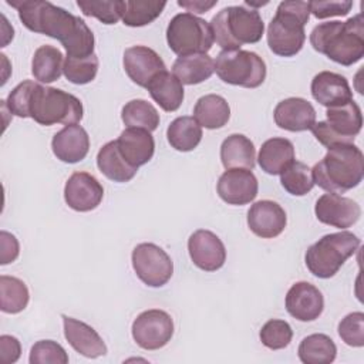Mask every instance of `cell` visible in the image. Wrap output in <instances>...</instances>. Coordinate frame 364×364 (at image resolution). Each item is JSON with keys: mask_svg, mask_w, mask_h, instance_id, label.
I'll return each instance as SVG.
<instances>
[{"mask_svg": "<svg viewBox=\"0 0 364 364\" xmlns=\"http://www.w3.org/2000/svg\"><path fill=\"white\" fill-rule=\"evenodd\" d=\"M18 11V18L30 31L58 40L67 57L94 54V34L85 21L70 11L44 0H7Z\"/></svg>", "mask_w": 364, "mask_h": 364, "instance_id": "6da1fadb", "label": "cell"}, {"mask_svg": "<svg viewBox=\"0 0 364 364\" xmlns=\"http://www.w3.org/2000/svg\"><path fill=\"white\" fill-rule=\"evenodd\" d=\"M313 48L337 64L353 65L364 57V20L355 14L347 21H327L310 34Z\"/></svg>", "mask_w": 364, "mask_h": 364, "instance_id": "7a4b0ae2", "label": "cell"}, {"mask_svg": "<svg viewBox=\"0 0 364 364\" xmlns=\"http://www.w3.org/2000/svg\"><path fill=\"white\" fill-rule=\"evenodd\" d=\"M314 185L328 193H344L360 185L364 176V155L354 144L337 145L311 169Z\"/></svg>", "mask_w": 364, "mask_h": 364, "instance_id": "3957f363", "label": "cell"}, {"mask_svg": "<svg viewBox=\"0 0 364 364\" xmlns=\"http://www.w3.org/2000/svg\"><path fill=\"white\" fill-rule=\"evenodd\" d=\"M309 17V1H282L267 27L269 48L280 57L296 55L304 46Z\"/></svg>", "mask_w": 364, "mask_h": 364, "instance_id": "277c9868", "label": "cell"}, {"mask_svg": "<svg viewBox=\"0 0 364 364\" xmlns=\"http://www.w3.org/2000/svg\"><path fill=\"white\" fill-rule=\"evenodd\" d=\"M213 40L223 50H237L242 44H253L262 40L264 24L257 10L243 6L222 9L210 20Z\"/></svg>", "mask_w": 364, "mask_h": 364, "instance_id": "5b68a950", "label": "cell"}, {"mask_svg": "<svg viewBox=\"0 0 364 364\" xmlns=\"http://www.w3.org/2000/svg\"><path fill=\"white\" fill-rule=\"evenodd\" d=\"M81 101L63 90L36 82L30 97L28 115L40 125H73L82 119Z\"/></svg>", "mask_w": 364, "mask_h": 364, "instance_id": "8992f818", "label": "cell"}, {"mask_svg": "<svg viewBox=\"0 0 364 364\" xmlns=\"http://www.w3.org/2000/svg\"><path fill=\"white\" fill-rule=\"evenodd\" d=\"M358 246L360 239L348 230L324 235L307 249L304 262L313 276L330 279L357 252Z\"/></svg>", "mask_w": 364, "mask_h": 364, "instance_id": "52a82bcc", "label": "cell"}, {"mask_svg": "<svg viewBox=\"0 0 364 364\" xmlns=\"http://www.w3.org/2000/svg\"><path fill=\"white\" fill-rule=\"evenodd\" d=\"M326 121L314 122L311 132L327 149L353 144L363 127V115L358 104L351 100L344 105L331 107L326 111Z\"/></svg>", "mask_w": 364, "mask_h": 364, "instance_id": "ba28073f", "label": "cell"}, {"mask_svg": "<svg viewBox=\"0 0 364 364\" xmlns=\"http://www.w3.org/2000/svg\"><path fill=\"white\" fill-rule=\"evenodd\" d=\"M166 41L169 48L181 57L206 54L215 40L208 21L192 13H179L168 24Z\"/></svg>", "mask_w": 364, "mask_h": 364, "instance_id": "9c48e42d", "label": "cell"}, {"mask_svg": "<svg viewBox=\"0 0 364 364\" xmlns=\"http://www.w3.org/2000/svg\"><path fill=\"white\" fill-rule=\"evenodd\" d=\"M218 77L232 85L257 88L266 78V64L262 57L247 50H222L215 61Z\"/></svg>", "mask_w": 364, "mask_h": 364, "instance_id": "30bf717a", "label": "cell"}, {"mask_svg": "<svg viewBox=\"0 0 364 364\" xmlns=\"http://www.w3.org/2000/svg\"><path fill=\"white\" fill-rule=\"evenodd\" d=\"M131 260L139 280L149 287H161L172 277L173 263L169 255L155 243L136 245Z\"/></svg>", "mask_w": 364, "mask_h": 364, "instance_id": "8fae6325", "label": "cell"}, {"mask_svg": "<svg viewBox=\"0 0 364 364\" xmlns=\"http://www.w3.org/2000/svg\"><path fill=\"white\" fill-rule=\"evenodd\" d=\"M132 337L144 350H159L173 336L172 317L159 309L145 310L132 323Z\"/></svg>", "mask_w": 364, "mask_h": 364, "instance_id": "7c38bea8", "label": "cell"}, {"mask_svg": "<svg viewBox=\"0 0 364 364\" xmlns=\"http://www.w3.org/2000/svg\"><path fill=\"white\" fill-rule=\"evenodd\" d=\"M316 218L328 226L337 229H347L353 226L361 216L360 205L338 193L321 195L314 206Z\"/></svg>", "mask_w": 364, "mask_h": 364, "instance_id": "4fadbf2b", "label": "cell"}, {"mask_svg": "<svg viewBox=\"0 0 364 364\" xmlns=\"http://www.w3.org/2000/svg\"><path fill=\"white\" fill-rule=\"evenodd\" d=\"M219 198L229 205H246L255 200L259 183L250 169H226L216 185Z\"/></svg>", "mask_w": 364, "mask_h": 364, "instance_id": "5bb4252c", "label": "cell"}, {"mask_svg": "<svg viewBox=\"0 0 364 364\" xmlns=\"http://www.w3.org/2000/svg\"><path fill=\"white\" fill-rule=\"evenodd\" d=\"M188 250L193 264L205 272L219 270L226 260L223 242L206 229H198L189 236Z\"/></svg>", "mask_w": 364, "mask_h": 364, "instance_id": "9a60e30c", "label": "cell"}, {"mask_svg": "<svg viewBox=\"0 0 364 364\" xmlns=\"http://www.w3.org/2000/svg\"><path fill=\"white\" fill-rule=\"evenodd\" d=\"M124 70L128 77L139 87L148 84L161 73L166 71L159 54L146 46H132L124 53Z\"/></svg>", "mask_w": 364, "mask_h": 364, "instance_id": "2e32d148", "label": "cell"}, {"mask_svg": "<svg viewBox=\"0 0 364 364\" xmlns=\"http://www.w3.org/2000/svg\"><path fill=\"white\" fill-rule=\"evenodd\" d=\"M104 198V188L95 176L88 172H74L65 182V203L77 212L95 209Z\"/></svg>", "mask_w": 364, "mask_h": 364, "instance_id": "e0dca14e", "label": "cell"}, {"mask_svg": "<svg viewBox=\"0 0 364 364\" xmlns=\"http://www.w3.org/2000/svg\"><path fill=\"white\" fill-rule=\"evenodd\" d=\"M284 303L287 313L299 321H313L324 309L321 291L309 282L294 283L289 289Z\"/></svg>", "mask_w": 364, "mask_h": 364, "instance_id": "ac0fdd59", "label": "cell"}, {"mask_svg": "<svg viewBox=\"0 0 364 364\" xmlns=\"http://www.w3.org/2000/svg\"><path fill=\"white\" fill-rule=\"evenodd\" d=\"M287 223L284 209L273 200L255 202L247 212L249 229L262 239L279 236Z\"/></svg>", "mask_w": 364, "mask_h": 364, "instance_id": "d6986e66", "label": "cell"}, {"mask_svg": "<svg viewBox=\"0 0 364 364\" xmlns=\"http://www.w3.org/2000/svg\"><path fill=\"white\" fill-rule=\"evenodd\" d=\"M273 117L279 128L300 132L311 129L316 122V109L307 100L290 97L276 105Z\"/></svg>", "mask_w": 364, "mask_h": 364, "instance_id": "ffe728a7", "label": "cell"}, {"mask_svg": "<svg viewBox=\"0 0 364 364\" xmlns=\"http://www.w3.org/2000/svg\"><path fill=\"white\" fill-rule=\"evenodd\" d=\"M313 98L327 107L344 105L353 100V92L344 75L333 71H321L311 80Z\"/></svg>", "mask_w": 364, "mask_h": 364, "instance_id": "44dd1931", "label": "cell"}, {"mask_svg": "<svg viewBox=\"0 0 364 364\" xmlns=\"http://www.w3.org/2000/svg\"><path fill=\"white\" fill-rule=\"evenodd\" d=\"M64 336L68 344L81 355L97 358L107 354V346L101 336L87 323L63 314Z\"/></svg>", "mask_w": 364, "mask_h": 364, "instance_id": "7402d4cb", "label": "cell"}, {"mask_svg": "<svg viewBox=\"0 0 364 364\" xmlns=\"http://www.w3.org/2000/svg\"><path fill=\"white\" fill-rule=\"evenodd\" d=\"M51 149L61 162L75 164L87 156L90 151V136L87 131L77 124L65 125L53 136Z\"/></svg>", "mask_w": 364, "mask_h": 364, "instance_id": "603a6c76", "label": "cell"}, {"mask_svg": "<svg viewBox=\"0 0 364 364\" xmlns=\"http://www.w3.org/2000/svg\"><path fill=\"white\" fill-rule=\"evenodd\" d=\"M118 149L125 161L139 168L151 161L155 152V141L149 131L141 128H127L117 139Z\"/></svg>", "mask_w": 364, "mask_h": 364, "instance_id": "cb8c5ba5", "label": "cell"}, {"mask_svg": "<svg viewBox=\"0 0 364 364\" xmlns=\"http://www.w3.org/2000/svg\"><path fill=\"white\" fill-rule=\"evenodd\" d=\"M294 161V146L286 138H270L260 146L257 162L269 175H280Z\"/></svg>", "mask_w": 364, "mask_h": 364, "instance_id": "d4e9b609", "label": "cell"}, {"mask_svg": "<svg viewBox=\"0 0 364 364\" xmlns=\"http://www.w3.org/2000/svg\"><path fill=\"white\" fill-rule=\"evenodd\" d=\"M256 149L253 142L242 135L232 134L220 145V161L226 169H253Z\"/></svg>", "mask_w": 364, "mask_h": 364, "instance_id": "484cf974", "label": "cell"}, {"mask_svg": "<svg viewBox=\"0 0 364 364\" xmlns=\"http://www.w3.org/2000/svg\"><path fill=\"white\" fill-rule=\"evenodd\" d=\"M97 166L102 175L114 182H128L135 175L138 168L129 165L118 149L117 139L109 141L97 154Z\"/></svg>", "mask_w": 364, "mask_h": 364, "instance_id": "4316f807", "label": "cell"}, {"mask_svg": "<svg viewBox=\"0 0 364 364\" xmlns=\"http://www.w3.org/2000/svg\"><path fill=\"white\" fill-rule=\"evenodd\" d=\"M213 71L215 61L208 54L181 55L172 65V74L186 85H195L209 80Z\"/></svg>", "mask_w": 364, "mask_h": 364, "instance_id": "83f0119b", "label": "cell"}, {"mask_svg": "<svg viewBox=\"0 0 364 364\" xmlns=\"http://www.w3.org/2000/svg\"><path fill=\"white\" fill-rule=\"evenodd\" d=\"M146 90L152 100L166 112L176 111L183 101V84L168 71L158 74Z\"/></svg>", "mask_w": 364, "mask_h": 364, "instance_id": "f1b7e54d", "label": "cell"}, {"mask_svg": "<svg viewBox=\"0 0 364 364\" xmlns=\"http://www.w3.org/2000/svg\"><path fill=\"white\" fill-rule=\"evenodd\" d=\"M193 118L200 127L218 129L228 124L230 118V107L223 97L218 94H208L196 101Z\"/></svg>", "mask_w": 364, "mask_h": 364, "instance_id": "f546056e", "label": "cell"}, {"mask_svg": "<svg viewBox=\"0 0 364 364\" xmlns=\"http://www.w3.org/2000/svg\"><path fill=\"white\" fill-rule=\"evenodd\" d=\"M64 67L63 54L57 47L41 46L34 51L31 61V73L40 82H53L61 77Z\"/></svg>", "mask_w": 364, "mask_h": 364, "instance_id": "4dcf8cb0", "label": "cell"}, {"mask_svg": "<svg viewBox=\"0 0 364 364\" xmlns=\"http://www.w3.org/2000/svg\"><path fill=\"white\" fill-rule=\"evenodd\" d=\"M166 136L173 149L189 152L199 145L202 139V128L193 117H178L169 124Z\"/></svg>", "mask_w": 364, "mask_h": 364, "instance_id": "1f68e13d", "label": "cell"}, {"mask_svg": "<svg viewBox=\"0 0 364 364\" xmlns=\"http://www.w3.org/2000/svg\"><path fill=\"white\" fill-rule=\"evenodd\" d=\"M297 354L304 364H330L336 358L337 347L328 336L316 333L301 340Z\"/></svg>", "mask_w": 364, "mask_h": 364, "instance_id": "d6a6232c", "label": "cell"}, {"mask_svg": "<svg viewBox=\"0 0 364 364\" xmlns=\"http://www.w3.org/2000/svg\"><path fill=\"white\" fill-rule=\"evenodd\" d=\"M121 119L128 128H141L149 132L159 125V114L156 108L145 100H131L122 107Z\"/></svg>", "mask_w": 364, "mask_h": 364, "instance_id": "836d02e7", "label": "cell"}, {"mask_svg": "<svg viewBox=\"0 0 364 364\" xmlns=\"http://www.w3.org/2000/svg\"><path fill=\"white\" fill-rule=\"evenodd\" d=\"M30 293L26 283L13 276H0V309L4 313L16 314L28 304Z\"/></svg>", "mask_w": 364, "mask_h": 364, "instance_id": "e575fe53", "label": "cell"}, {"mask_svg": "<svg viewBox=\"0 0 364 364\" xmlns=\"http://www.w3.org/2000/svg\"><path fill=\"white\" fill-rule=\"evenodd\" d=\"M166 1L156 0H125L122 21L129 27H142L158 18Z\"/></svg>", "mask_w": 364, "mask_h": 364, "instance_id": "d590c367", "label": "cell"}, {"mask_svg": "<svg viewBox=\"0 0 364 364\" xmlns=\"http://www.w3.org/2000/svg\"><path fill=\"white\" fill-rule=\"evenodd\" d=\"M280 182L282 186L294 196H303L309 193L314 186L311 169L299 161H293L280 173Z\"/></svg>", "mask_w": 364, "mask_h": 364, "instance_id": "8d00e7d4", "label": "cell"}, {"mask_svg": "<svg viewBox=\"0 0 364 364\" xmlns=\"http://www.w3.org/2000/svg\"><path fill=\"white\" fill-rule=\"evenodd\" d=\"M98 71V57L91 54L88 57H65L63 73L65 78L78 85L91 82Z\"/></svg>", "mask_w": 364, "mask_h": 364, "instance_id": "74e56055", "label": "cell"}, {"mask_svg": "<svg viewBox=\"0 0 364 364\" xmlns=\"http://www.w3.org/2000/svg\"><path fill=\"white\" fill-rule=\"evenodd\" d=\"M77 6L81 9L84 16L95 17L104 24H115L119 18H122V13H124L122 0H112V1L78 0Z\"/></svg>", "mask_w": 364, "mask_h": 364, "instance_id": "f35d334b", "label": "cell"}, {"mask_svg": "<svg viewBox=\"0 0 364 364\" xmlns=\"http://www.w3.org/2000/svg\"><path fill=\"white\" fill-rule=\"evenodd\" d=\"M259 336L264 347L270 350H282L290 344L293 330L287 321L272 318L263 324Z\"/></svg>", "mask_w": 364, "mask_h": 364, "instance_id": "ab89813d", "label": "cell"}, {"mask_svg": "<svg viewBox=\"0 0 364 364\" xmlns=\"http://www.w3.org/2000/svg\"><path fill=\"white\" fill-rule=\"evenodd\" d=\"M28 361L30 364H67L68 354L58 343L53 340H40L31 347Z\"/></svg>", "mask_w": 364, "mask_h": 364, "instance_id": "60d3db41", "label": "cell"}, {"mask_svg": "<svg viewBox=\"0 0 364 364\" xmlns=\"http://www.w3.org/2000/svg\"><path fill=\"white\" fill-rule=\"evenodd\" d=\"M338 336L350 347L364 346V313L353 311L338 323Z\"/></svg>", "mask_w": 364, "mask_h": 364, "instance_id": "b9f144b4", "label": "cell"}, {"mask_svg": "<svg viewBox=\"0 0 364 364\" xmlns=\"http://www.w3.org/2000/svg\"><path fill=\"white\" fill-rule=\"evenodd\" d=\"M34 87H36L34 81L26 80L11 90L7 100L4 101V104L7 105V108L11 114H14L20 118L30 117L28 115V104H30V97H31Z\"/></svg>", "mask_w": 364, "mask_h": 364, "instance_id": "7bdbcfd3", "label": "cell"}, {"mask_svg": "<svg viewBox=\"0 0 364 364\" xmlns=\"http://www.w3.org/2000/svg\"><path fill=\"white\" fill-rule=\"evenodd\" d=\"M310 13L316 18L347 16L353 7L351 1H309Z\"/></svg>", "mask_w": 364, "mask_h": 364, "instance_id": "ee69618b", "label": "cell"}, {"mask_svg": "<svg viewBox=\"0 0 364 364\" xmlns=\"http://www.w3.org/2000/svg\"><path fill=\"white\" fill-rule=\"evenodd\" d=\"M0 264L11 263L20 253V245L14 235L1 230L0 232Z\"/></svg>", "mask_w": 364, "mask_h": 364, "instance_id": "f6af8a7d", "label": "cell"}, {"mask_svg": "<svg viewBox=\"0 0 364 364\" xmlns=\"http://www.w3.org/2000/svg\"><path fill=\"white\" fill-rule=\"evenodd\" d=\"M21 346L20 341L13 337L3 334L0 337V361L3 364H13L20 358Z\"/></svg>", "mask_w": 364, "mask_h": 364, "instance_id": "bcb514c9", "label": "cell"}, {"mask_svg": "<svg viewBox=\"0 0 364 364\" xmlns=\"http://www.w3.org/2000/svg\"><path fill=\"white\" fill-rule=\"evenodd\" d=\"M178 4L183 9H186L188 11H193V13H198V14H202V13H206L208 10H210L213 6L218 4L216 0H212V1H203V0H178Z\"/></svg>", "mask_w": 364, "mask_h": 364, "instance_id": "7dc6e473", "label": "cell"}]
</instances>
